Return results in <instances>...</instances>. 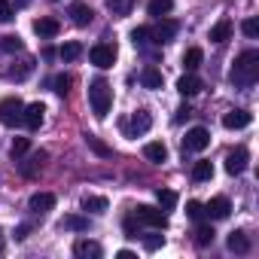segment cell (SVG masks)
<instances>
[{
  "mask_svg": "<svg viewBox=\"0 0 259 259\" xmlns=\"http://www.w3.org/2000/svg\"><path fill=\"white\" fill-rule=\"evenodd\" d=\"M43 159H46V153H34L28 162H22V174H25V177H34V174L43 168Z\"/></svg>",
  "mask_w": 259,
  "mask_h": 259,
  "instance_id": "28",
  "label": "cell"
},
{
  "mask_svg": "<svg viewBox=\"0 0 259 259\" xmlns=\"http://www.w3.org/2000/svg\"><path fill=\"white\" fill-rule=\"evenodd\" d=\"M244 168H247V150L238 147V150H232V153L226 156V171H229L232 177H238V174H244Z\"/></svg>",
  "mask_w": 259,
  "mask_h": 259,
  "instance_id": "11",
  "label": "cell"
},
{
  "mask_svg": "<svg viewBox=\"0 0 259 259\" xmlns=\"http://www.w3.org/2000/svg\"><path fill=\"white\" fill-rule=\"evenodd\" d=\"M132 43H135L138 49H147V46L153 43V34H150V28H135V31H132Z\"/></svg>",
  "mask_w": 259,
  "mask_h": 259,
  "instance_id": "30",
  "label": "cell"
},
{
  "mask_svg": "<svg viewBox=\"0 0 259 259\" xmlns=\"http://www.w3.org/2000/svg\"><path fill=\"white\" fill-rule=\"evenodd\" d=\"M226 247H229L232 253H247V250H250V238H247L244 232H232V235L226 238Z\"/></svg>",
  "mask_w": 259,
  "mask_h": 259,
  "instance_id": "21",
  "label": "cell"
},
{
  "mask_svg": "<svg viewBox=\"0 0 259 259\" xmlns=\"http://www.w3.org/2000/svg\"><path fill=\"white\" fill-rule=\"evenodd\" d=\"M241 31H244V37L256 40V37H259V22H256V19H244V22H241Z\"/></svg>",
  "mask_w": 259,
  "mask_h": 259,
  "instance_id": "38",
  "label": "cell"
},
{
  "mask_svg": "<svg viewBox=\"0 0 259 259\" xmlns=\"http://www.w3.org/2000/svg\"><path fill=\"white\" fill-rule=\"evenodd\" d=\"M28 150H31V141H28V138H16L13 147H10V156H13V159H22Z\"/></svg>",
  "mask_w": 259,
  "mask_h": 259,
  "instance_id": "36",
  "label": "cell"
},
{
  "mask_svg": "<svg viewBox=\"0 0 259 259\" xmlns=\"http://www.w3.org/2000/svg\"><path fill=\"white\" fill-rule=\"evenodd\" d=\"M226 40H232V19H220L210 28V43H226Z\"/></svg>",
  "mask_w": 259,
  "mask_h": 259,
  "instance_id": "16",
  "label": "cell"
},
{
  "mask_svg": "<svg viewBox=\"0 0 259 259\" xmlns=\"http://www.w3.org/2000/svg\"><path fill=\"white\" fill-rule=\"evenodd\" d=\"M150 125H153V116L147 113V110H138L135 116H132V122H122V128L132 138H141V135H147L150 132Z\"/></svg>",
  "mask_w": 259,
  "mask_h": 259,
  "instance_id": "6",
  "label": "cell"
},
{
  "mask_svg": "<svg viewBox=\"0 0 259 259\" xmlns=\"http://www.w3.org/2000/svg\"><path fill=\"white\" fill-rule=\"evenodd\" d=\"M186 213H189V220L201 223V220H204V204H198V201H189V204H186Z\"/></svg>",
  "mask_w": 259,
  "mask_h": 259,
  "instance_id": "39",
  "label": "cell"
},
{
  "mask_svg": "<svg viewBox=\"0 0 259 259\" xmlns=\"http://www.w3.org/2000/svg\"><path fill=\"white\" fill-rule=\"evenodd\" d=\"M207 144H210V132H207V128H201V125L189 128L186 138H183V150L186 153H201V150H207Z\"/></svg>",
  "mask_w": 259,
  "mask_h": 259,
  "instance_id": "5",
  "label": "cell"
},
{
  "mask_svg": "<svg viewBox=\"0 0 259 259\" xmlns=\"http://www.w3.org/2000/svg\"><path fill=\"white\" fill-rule=\"evenodd\" d=\"M13 4L10 0H0V25H7V22H13Z\"/></svg>",
  "mask_w": 259,
  "mask_h": 259,
  "instance_id": "41",
  "label": "cell"
},
{
  "mask_svg": "<svg viewBox=\"0 0 259 259\" xmlns=\"http://www.w3.org/2000/svg\"><path fill=\"white\" fill-rule=\"evenodd\" d=\"M92 7H85V4H73L70 7V19H73V25H79V28H85L89 22H92Z\"/></svg>",
  "mask_w": 259,
  "mask_h": 259,
  "instance_id": "19",
  "label": "cell"
},
{
  "mask_svg": "<svg viewBox=\"0 0 259 259\" xmlns=\"http://www.w3.org/2000/svg\"><path fill=\"white\" fill-rule=\"evenodd\" d=\"M0 253H4V238H0Z\"/></svg>",
  "mask_w": 259,
  "mask_h": 259,
  "instance_id": "45",
  "label": "cell"
},
{
  "mask_svg": "<svg viewBox=\"0 0 259 259\" xmlns=\"http://www.w3.org/2000/svg\"><path fill=\"white\" fill-rule=\"evenodd\" d=\"M125 235H128V238H138V217H135V213L125 220Z\"/></svg>",
  "mask_w": 259,
  "mask_h": 259,
  "instance_id": "42",
  "label": "cell"
},
{
  "mask_svg": "<svg viewBox=\"0 0 259 259\" xmlns=\"http://www.w3.org/2000/svg\"><path fill=\"white\" fill-rule=\"evenodd\" d=\"M213 235H217V232H213L210 226H204V223H201V226H198V232H195V244H198V247H207V244H213Z\"/></svg>",
  "mask_w": 259,
  "mask_h": 259,
  "instance_id": "34",
  "label": "cell"
},
{
  "mask_svg": "<svg viewBox=\"0 0 259 259\" xmlns=\"http://www.w3.org/2000/svg\"><path fill=\"white\" fill-rule=\"evenodd\" d=\"M116 256H119V259H135V253H132V250H119Z\"/></svg>",
  "mask_w": 259,
  "mask_h": 259,
  "instance_id": "44",
  "label": "cell"
},
{
  "mask_svg": "<svg viewBox=\"0 0 259 259\" xmlns=\"http://www.w3.org/2000/svg\"><path fill=\"white\" fill-rule=\"evenodd\" d=\"M104 250H101V244H95V241H76L73 244V256H79V259H98Z\"/></svg>",
  "mask_w": 259,
  "mask_h": 259,
  "instance_id": "17",
  "label": "cell"
},
{
  "mask_svg": "<svg viewBox=\"0 0 259 259\" xmlns=\"http://www.w3.org/2000/svg\"><path fill=\"white\" fill-rule=\"evenodd\" d=\"M210 177H213V165H210V162H195V168H192V180L204 183V180H210Z\"/></svg>",
  "mask_w": 259,
  "mask_h": 259,
  "instance_id": "32",
  "label": "cell"
},
{
  "mask_svg": "<svg viewBox=\"0 0 259 259\" xmlns=\"http://www.w3.org/2000/svg\"><path fill=\"white\" fill-rule=\"evenodd\" d=\"M28 207H31L34 213H49V210L55 207V195H52V192H34L31 201H28Z\"/></svg>",
  "mask_w": 259,
  "mask_h": 259,
  "instance_id": "14",
  "label": "cell"
},
{
  "mask_svg": "<svg viewBox=\"0 0 259 259\" xmlns=\"http://www.w3.org/2000/svg\"><path fill=\"white\" fill-rule=\"evenodd\" d=\"M58 31H61L58 19L43 16V19H37V22H34V34H37V37H58Z\"/></svg>",
  "mask_w": 259,
  "mask_h": 259,
  "instance_id": "15",
  "label": "cell"
},
{
  "mask_svg": "<svg viewBox=\"0 0 259 259\" xmlns=\"http://www.w3.org/2000/svg\"><path fill=\"white\" fill-rule=\"evenodd\" d=\"M58 55H61L64 61H76V58L82 55V46H79L76 40H70V43H64V46H61V52H58Z\"/></svg>",
  "mask_w": 259,
  "mask_h": 259,
  "instance_id": "33",
  "label": "cell"
},
{
  "mask_svg": "<svg viewBox=\"0 0 259 259\" xmlns=\"http://www.w3.org/2000/svg\"><path fill=\"white\" fill-rule=\"evenodd\" d=\"M58 226H61V229H67V232H85V229H89V220H85V217H79V213H67Z\"/></svg>",
  "mask_w": 259,
  "mask_h": 259,
  "instance_id": "22",
  "label": "cell"
},
{
  "mask_svg": "<svg viewBox=\"0 0 259 259\" xmlns=\"http://www.w3.org/2000/svg\"><path fill=\"white\" fill-rule=\"evenodd\" d=\"M22 113H25V104H22V98L10 95V98H4V101H0V122H4L7 128L19 125V122H22Z\"/></svg>",
  "mask_w": 259,
  "mask_h": 259,
  "instance_id": "3",
  "label": "cell"
},
{
  "mask_svg": "<svg viewBox=\"0 0 259 259\" xmlns=\"http://www.w3.org/2000/svg\"><path fill=\"white\" fill-rule=\"evenodd\" d=\"M253 122V116L247 113V110H229L226 116H223V125L229 128V132H238V128H247Z\"/></svg>",
  "mask_w": 259,
  "mask_h": 259,
  "instance_id": "12",
  "label": "cell"
},
{
  "mask_svg": "<svg viewBox=\"0 0 259 259\" xmlns=\"http://www.w3.org/2000/svg\"><path fill=\"white\" fill-rule=\"evenodd\" d=\"M0 49L4 52H22V40L16 34H7V37H0Z\"/></svg>",
  "mask_w": 259,
  "mask_h": 259,
  "instance_id": "37",
  "label": "cell"
},
{
  "mask_svg": "<svg viewBox=\"0 0 259 259\" xmlns=\"http://www.w3.org/2000/svg\"><path fill=\"white\" fill-rule=\"evenodd\" d=\"M52 85H55V95H61V98H64V95L70 92V85H73V76H70V73H61V76H55V82H52Z\"/></svg>",
  "mask_w": 259,
  "mask_h": 259,
  "instance_id": "35",
  "label": "cell"
},
{
  "mask_svg": "<svg viewBox=\"0 0 259 259\" xmlns=\"http://www.w3.org/2000/svg\"><path fill=\"white\" fill-rule=\"evenodd\" d=\"M144 156H147L150 162L162 165V162L168 159V147H165V144H159V141H153V144H147V147H144Z\"/></svg>",
  "mask_w": 259,
  "mask_h": 259,
  "instance_id": "20",
  "label": "cell"
},
{
  "mask_svg": "<svg viewBox=\"0 0 259 259\" xmlns=\"http://www.w3.org/2000/svg\"><path fill=\"white\" fill-rule=\"evenodd\" d=\"M171 10H174V0H150L147 4V13L156 16V19H165Z\"/></svg>",
  "mask_w": 259,
  "mask_h": 259,
  "instance_id": "23",
  "label": "cell"
},
{
  "mask_svg": "<svg viewBox=\"0 0 259 259\" xmlns=\"http://www.w3.org/2000/svg\"><path fill=\"white\" fill-rule=\"evenodd\" d=\"M31 73H34V58H22L16 67H10V73H7V76H10V79H16V82H22V79H28Z\"/></svg>",
  "mask_w": 259,
  "mask_h": 259,
  "instance_id": "18",
  "label": "cell"
},
{
  "mask_svg": "<svg viewBox=\"0 0 259 259\" xmlns=\"http://www.w3.org/2000/svg\"><path fill=\"white\" fill-rule=\"evenodd\" d=\"M43 113H46V107H43L40 101L28 104V107H25V113H22V125L28 128V132H37V128L43 125Z\"/></svg>",
  "mask_w": 259,
  "mask_h": 259,
  "instance_id": "9",
  "label": "cell"
},
{
  "mask_svg": "<svg viewBox=\"0 0 259 259\" xmlns=\"http://www.w3.org/2000/svg\"><path fill=\"white\" fill-rule=\"evenodd\" d=\"M162 244H165V235H144V247H147L150 253H153V250H159Z\"/></svg>",
  "mask_w": 259,
  "mask_h": 259,
  "instance_id": "40",
  "label": "cell"
},
{
  "mask_svg": "<svg viewBox=\"0 0 259 259\" xmlns=\"http://www.w3.org/2000/svg\"><path fill=\"white\" fill-rule=\"evenodd\" d=\"M107 198H101V195H85L82 198V210H89V213H107Z\"/></svg>",
  "mask_w": 259,
  "mask_h": 259,
  "instance_id": "24",
  "label": "cell"
},
{
  "mask_svg": "<svg viewBox=\"0 0 259 259\" xmlns=\"http://www.w3.org/2000/svg\"><path fill=\"white\" fill-rule=\"evenodd\" d=\"M141 82L147 85V89H162V70H156V67H144V73H141Z\"/></svg>",
  "mask_w": 259,
  "mask_h": 259,
  "instance_id": "25",
  "label": "cell"
},
{
  "mask_svg": "<svg viewBox=\"0 0 259 259\" xmlns=\"http://www.w3.org/2000/svg\"><path fill=\"white\" fill-rule=\"evenodd\" d=\"M89 58H92V64H95V67L107 70V67H113V61H116V49H113L110 43H98V46H92Z\"/></svg>",
  "mask_w": 259,
  "mask_h": 259,
  "instance_id": "7",
  "label": "cell"
},
{
  "mask_svg": "<svg viewBox=\"0 0 259 259\" xmlns=\"http://www.w3.org/2000/svg\"><path fill=\"white\" fill-rule=\"evenodd\" d=\"M229 79H232L238 89H250V85L259 79V52H256V49H244V52L235 58V64H232V70H229Z\"/></svg>",
  "mask_w": 259,
  "mask_h": 259,
  "instance_id": "1",
  "label": "cell"
},
{
  "mask_svg": "<svg viewBox=\"0 0 259 259\" xmlns=\"http://www.w3.org/2000/svg\"><path fill=\"white\" fill-rule=\"evenodd\" d=\"M85 144H89V150H92V153H98L101 159H110V156H113V150H110L107 144H101L95 135H85Z\"/></svg>",
  "mask_w": 259,
  "mask_h": 259,
  "instance_id": "31",
  "label": "cell"
},
{
  "mask_svg": "<svg viewBox=\"0 0 259 259\" xmlns=\"http://www.w3.org/2000/svg\"><path fill=\"white\" fill-rule=\"evenodd\" d=\"M229 213H232V204H229L226 195H217L204 204V217H210V220H226Z\"/></svg>",
  "mask_w": 259,
  "mask_h": 259,
  "instance_id": "10",
  "label": "cell"
},
{
  "mask_svg": "<svg viewBox=\"0 0 259 259\" xmlns=\"http://www.w3.org/2000/svg\"><path fill=\"white\" fill-rule=\"evenodd\" d=\"M156 201H159V207L168 213V210L177 207V192H171V189H156Z\"/></svg>",
  "mask_w": 259,
  "mask_h": 259,
  "instance_id": "26",
  "label": "cell"
},
{
  "mask_svg": "<svg viewBox=\"0 0 259 259\" xmlns=\"http://www.w3.org/2000/svg\"><path fill=\"white\" fill-rule=\"evenodd\" d=\"M177 31H180V25H177V22H171V19H162L156 28H150V34H153V43H156V46L171 43V40L177 37Z\"/></svg>",
  "mask_w": 259,
  "mask_h": 259,
  "instance_id": "8",
  "label": "cell"
},
{
  "mask_svg": "<svg viewBox=\"0 0 259 259\" xmlns=\"http://www.w3.org/2000/svg\"><path fill=\"white\" fill-rule=\"evenodd\" d=\"M201 89H204V82H201L192 70H189L186 76H180V79H177V92H180L183 98H192V95H198Z\"/></svg>",
  "mask_w": 259,
  "mask_h": 259,
  "instance_id": "13",
  "label": "cell"
},
{
  "mask_svg": "<svg viewBox=\"0 0 259 259\" xmlns=\"http://www.w3.org/2000/svg\"><path fill=\"white\" fill-rule=\"evenodd\" d=\"M201 61H204V52H201L198 46L186 49V55H183V64H186V70H198V67H201Z\"/></svg>",
  "mask_w": 259,
  "mask_h": 259,
  "instance_id": "27",
  "label": "cell"
},
{
  "mask_svg": "<svg viewBox=\"0 0 259 259\" xmlns=\"http://www.w3.org/2000/svg\"><path fill=\"white\" fill-rule=\"evenodd\" d=\"M28 235H31V226H19L16 229V241H25Z\"/></svg>",
  "mask_w": 259,
  "mask_h": 259,
  "instance_id": "43",
  "label": "cell"
},
{
  "mask_svg": "<svg viewBox=\"0 0 259 259\" xmlns=\"http://www.w3.org/2000/svg\"><path fill=\"white\" fill-rule=\"evenodd\" d=\"M89 104H92L95 119H107L110 104H113V89L107 85V79H92V85H89Z\"/></svg>",
  "mask_w": 259,
  "mask_h": 259,
  "instance_id": "2",
  "label": "cell"
},
{
  "mask_svg": "<svg viewBox=\"0 0 259 259\" xmlns=\"http://www.w3.org/2000/svg\"><path fill=\"white\" fill-rule=\"evenodd\" d=\"M135 217H138V223H144V226H153V229H159V232L168 226V213H165L162 207L138 204V207H135Z\"/></svg>",
  "mask_w": 259,
  "mask_h": 259,
  "instance_id": "4",
  "label": "cell"
},
{
  "mask_svg": "<svg viewBox=\"0 0 259 259\" xmlns=\"http://www.w3.org/2000/svg\"><path fill=\"white\" fill-rule=\"evenodd\" d=\"M107 10L113 16H128L135 10V0H107Z\"/></svg>",
  "mask_w": 259,
  "mask_h": 259,
  "instance_id": "29",
  "label": "cell"
}]
</instances>
